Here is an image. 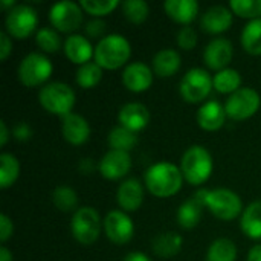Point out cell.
Listing matches in <instances>:
<instances>
[{"label":"cell","mask_w":261,"mask_h":261,"mask_svg":"<svg viewBox=\"0 0 261 261\" xmlns=\"http://www.w3.org/2000/svg\"><path fill=\"white\" fill-rule=\"evenodd\" d=\"M0 6H2L3 11L8 12V11H11V9L15 6V2H14V0H2V2H0Z\"/></svg>","instance_id":"obj_48"},{"label":"cell","mask_w":261,"mask_h":261,"mask_svg":"<svg viewBox=\"0 0 261 261\" xmlns=\"http://www.w3.org/2000/svg\"><path fill=\"white\" fill-rule=\"evenodd\" d=\"M232 11L223 5H214L208 8L200 17V28L203 32L211 35H219L228 31L232 24Z\"/></svg>","instance_id":"obj_18"},{"label":"cell","mask_w":261,"mask_h":261,"mask_svg":"<svg viewBox=\"0 0 261 261\" xmlns=\"http://www.w3.org/2000/svg\"><path fill=\"white\" fill-rule=\"evenodd\" d=\"M144 185L151 196L158 199H168L182 190L184 176L177 165L171 162H158L147 168L144 174Z\"/></svg>","instance_id":"obj_1"},{"label":"cell","mask_w":261,"mask_h":261,"mask_svg":"<svg viewBox=\"0 0 261 261\" xmlns=\"http://www.w3.org/2000/svg\"><path fill=\"white\" fill-rule=\"evenodd\" d=\"M37 24H38V14L29 5H15L11 11L6 12L5 17L6 32L17 40L31 37L37 31Z\"/></svg>","instance_id":"obj_10"},{"label":"cell","mask_w":261,"mask_h":261,"mask_svg":"<svg viewBox=\"0 0 261 261\" xmlns=\"http://www.w3.org/2000/svg\"><path fill=\"white\" fill-rule=\"evenodd\" d=\"M102 80V67H99L95 61L86 63L78 67L75 81L81 89H93Z\"/></svg>","instance_id":"obj_34"},{"label":"cell","mask_w":261,"mask_h":261,"mask_svg":"<svg viewBox=\"0 0 261 261\" xmlns=\"http://www.w3.org/2000/svg\"><path fill=\"white\" fill-rule=\"evenodd\" d=\"M203 205L200 200H197L194 196L188 200H185L184 203H180L176 219H177V225L182 229H194L200 220H202V214H203Z\"/></svg>","instance_id":"obj_26"},{"label":"cell","mask_w":261,"mask_h":261,"mask_svg":"<svg viewBox=\"0 0 261 261\" xmlns=\"http://www.w3.org/2000/svg\"><path fill=\"white\" fill-rule=\"evenodd\" d=\"M197 32L191 26H182L177 32V46L184 50H193L197 46Z\"/></svg>","instance_id":"obj_38"},{"label":"cell","mask_w":261,"mask_h":261,"mask_svg":"<svg viewBox=\"0 0 261 261\" xmlns=\"http://www.w3.org/2000/svg\"><path fill=\"white\" fill-rule=\"evenodd\" d=\"M242 47L251 55H261V18L251 20L245 24L240 35Z\"/></svg>","instance_id":"obj_30"},{"label":"cell","mask_w":261,"mask_h":261,"mask_svg":"<svg viewBox=\"0 0 261 261\" xmlns=\"http://www.w3.org/2000/svg\"><path fill=\"white\" fill-rule=\"evenodd\" d=\"M184 246V237L179 232L165 231L162 234H158L151 242V249L154 255L161 258H173L176 257Z\"/></svg>","instance_id":"obj_24"},{"label":"cell","mask_w":261,"mask_h":261,"mask_svg":"<svg viewBox=\"0 0 261 261\" xmlns=\"http://www.w3.org/2000/svg\"><path fill=\"white\" fill-rule=\"evenodd\" d=\"M240 229L251 240H261V200L251 202L240 216Z\"/></svg>","instance_id":"obj_25"},{"label":"cell","mask_w":261,"mask_h":261,"mask_svg":"<svg viewBox=\"0 0 261 261\" xmlns=\"http://www.w3.org/2000/svg\"><path fill=\"white\" fill-rule=\"evenodd\" d=\"M84 12L95 18H101L104 15L112 14L121 3L118 0H81L80 2Z\"/></svg>","instance_id":"obj_37"},{"label":"cell","mask_w":261,"mask_h":261,"mask_svg":"<svg viewBox=\"0 0 261 261\" xmlns=\"http://www.w3.org/2000/svg\"><path fill=\"white\" fill-rule=\"evenodd\" d=\"M14 234V223L12 220L6 216V214H2L0 216V242L2 243H6Z\"/></svg>","instance_id":"obj_41"},{"label":"cell","mask_w":261,"mask_h":261,"mask_svg":"<svg viewBox=\"0 0 261 261\" xmlns=\"http://www.w3.org/2000/svg\"><path fill=\"white\" fill-rule=\"evenodd\" d=\"M121 6L124 17L132 24H142L150 15V6L145 0H125Z\"/></svg>","instance_id":"obj_35"},{"label":"cell","mask_w":261,"mask_h":261,"mask_svg":"<svg viewBox=\"0 0 261 261\" xmlns=\"http://www.w3.org/2000/svg\"><path fill=\"white\" fill-rule=\"evenodd\" d=\"M11 136H12V135H11L8 125H6V122H5V121H0V145L5 147V145L8 144V141H9Z\"/></svg>","instance_id":"obj_44"},{"label":"cell","mask_w":261,"mask_h":261,"mask_svg":"<svg viewBox=\"0 0 261 261\" xmlns=\"http://www.w3.org/2000/svg\"><path fill=\"white\" fill-rule=\"evenodd\" d=\"M102 229L106 237L118 246L127 245L135 236V225L130 216L121 210H113L106 214L102 220Z\"/></svg>","instance_id":"obj_12"},{"label":"cell","mask_w":261,"mask_h":261,"mask_svg":"<svg viewBox=\"0 0 261 261\" xmlns=\"http://www.w3.org/2000/svg\"><path fill=\"white\" fill-rule=\"evenodd\" d=\"M63 50L66 58L78 66H83L86 63H90V60L95 57V47L92 46L90 40L81 34H72L64 40Z\"/></svg>","instance_id":"obj_20"},{"label":"cell","mask_w":261,"mask_h":261,"mask_svg":"<svg viewBox=\"0 0 261 261\" xmlns=\"http://www.w3.org/2000/svg\"><path fill=\"white\" fill-rule=\"evenodd\" d=\"M179 168L182 171L185 182L199 187L205 184L213 174V168H214L213 156L205 147L191 145L182 154Z\"/></svg>","instance_id":"obj_4"},{"label":"cell","mask_w":261,"mask_h":261,"mask_svg":"<svg viewBox=\"0 0 261 261\" xmlns=\"http://www.w3.org/2000/svg\"><path fill=\"white\" fill-rule=\"evenodd\" d=\"M61 135L67 144L73 147H80L89 141L90 125L84 116L72 112L64 118H61Z\"/></svg>","instance_id":"obj_17"},{"label":"cell","mask_w":261,"mask_h":261,"mask_svg":"<svg viewBox=\"0 0 261 261\" xmlns=\"http://www.w3.org/2000/svg\"><path fill=\"white\" fill-rule=\"evenodd\" d=\"M246 261H261V245H254L249 249Z\"/></svg>","instance_id":"obj_46"},{"label":"cell","mask_w":261,"mask_h":261,"mask_svg":"<svg viewBox=\"0 0 261 261\" xmlns=\"http://www.w3.org/2000/svg\"><path fill=\"white\" fill-rule=\"evenodd\" d=\"M40 106L50 115L64 118L66 115L72 113L75 106V92L67 83L54 81L43 86L38 92Z\"/></svg>","instance_id":"obj_5"},{"label":"cell","mask_w":261,"mask_h":261,"mask_svg":"<svg viewBox=\"0 0 261 261\" xmlns=\"http://www.w3.org/2000/svg\"><path fill=\"white\" fill-rule=\"evenodd\" d=\"M180 66H182L180 54L170 47H165L156 52L151 61V69L154 75H158L159 78H170L176 75Z\"/></svg>","instance_id":"obj_23"},{"label":"cell","mask_w":261,"mask_h":261,"mask_svg":"<svg viewBox=\"0 0 261 261\" xmlns=\"http://www.w3.org/2000/svg\"><path fill=\"white\" fill-rule=\"evenodd\" d=\"M102 220L99 213L93 206L78 208L70 219L72 237L83 246L93 245L101 236Z\"/></svg>","instance_id":"obj_7"},{"label":"cell","mask_w":261,"mask_h":261,"mask_svg":"<svg viewBox=\"0 0 261 261\" xmlns=\"http://www.w3.org/2000/svg\"><path fill=\"white\" fill-rule=\"evenodd\" d=\"M242 83H243V78H242L240 72L237 69H231V67L223 69L213 76L214 90H217L219 93H223V95H232L234 92L242 89Z\"/></svg>","instance_id":"obj_27"},{"label":"cell","mask_w":261,"mask_h":261,"mask_svg":"<svg viewBox=\"0 0 261 261\" xmlns=\"http://www.w3.org/2000/svg\"><path fill=\"white\" fill-rule=\"evenodd\" d=\"M52 203L61 213H75L78 210V194L69 185H58L52 193Z\"/></svg>","instance_id":"obj_32"},{"label":"cell","mask_w":261,"mask_h":261,"mask_svg":"<svg viewBox=\"0 0 261 261\" xmlns=\"http://www.w3.org/2000/svg\"><path fill=\"white\" fill-rule=\"evenodd\" d=\"M197 200L202 202L205 208L219 220L231 222L242 216L243 202L240 196L228 188H214V190H199L193 194Z\"/></svg>","instance_id":"obj_2"},{"label":"cell","mask_w":261,"mask_h":261,"mask_svg":"<svg viewBox=\"0 0 261 261\" xmlns=\"http://www.w3.org/2000/svg\"><path fill=\"white\" fill-rule=\"evenodd\" d=\"M52 70L54 66L44 54L31 52L20 61L17 69V76L24 87L29 89L40 87V86L43 87L47 84Z\"/></svg>","instance_id":"obj_6"},{"label":"cell","mask_w":261,"mask_h":261,"mask_svg":"<svg viewBox=\"0 0 261 261\" xmlns=\"http://www.w3.org/2000/svg\"><path fill=\"white\" fill-rule=\"evenodd\" d=\"M132 57V44L121 34H109L98 40L95 46V63L107 70H116L127 66Z\"/></svg>","instance_id":"obj_3"},{"label":"cell","mask_w":261,"mask_h":261,"mask_svg":"<svg viewBox=\"0 0 261 261\" xmlns=\"http://www.w3.org/2000/svg\"><path fill=\"white\" fill-rule=\"evenodd\" d=\"M47 17L54 29L72 35V32L83 24L84 11L80 3L70 0H61L52 5Z\"/></svg>","instance_id":"obj_11"},{"label":"cell","mask_w":261,"mask_h":261,"mask_svg":"<svg viewBox=\"0 0 261 261\" xmlns=\"http://www.w3.org/2000/svg\"><path fill=\"white\" fill-rule=\"evenodd\" d=\"M98 170L107 180H119L132 170V156L125 151L109 150L99 161Z\"/></svg>","instance_id":"obj_14"},{"label":"cell","mask_w":261,"mask_h":261,"mask_svg":"<svg viewBox=\"0 0 261 261\" xmlns=\"http://www.w3.org/2000/svg\"><path fill=\"white\" fill-rule=\"evenodd\" d=\"M35 44L44 52V54H57L61 49V37L57 29L52 26L40 28L35 34Z\"/></svg>","instance_id":"obj_33"},{"label":"cell","mask_w":261,"mask_h":261,"mask_svg":"<svg viewBox=\"0 0 261 261\" xmlns=\"http://www.w3.org/2000/svg\"><path fill=\"white\" fill-rule=\"evenodd\" d=\"M261 106L260 93L252 87H242L228 96L223 104L226 116L232 121H245L252 118Z\"/></svg>","instance_id":"obj_9"},{"label":"cell","mask_w":261,"mask_h":261,"mask_svg":"<svg viewBox=\"0 0 261 261\" xmlns=\"http://www.w3.org/2000/svg\"><path fill=\"white\" fill-rule=\"evenodd\" d=\"M118 122L121 127L139 133L150 122V112L141 102H127L118 112Z\"/></svg>","instance_id":"obj_19"},{"label":"cell","mask_w":261,"mask_h":261,"mask_svg":"<svg viewBox=\"0 0 261 261\" xmlns=\"http://www.w3.org/2000/svg\"><path fill=\"white\" fill-rule=\"evenodd\" d=\"M229 9L232 14L251 20L261 18V0H231Z\"/></svg>","instance_id":"obj_36"},{"label":"cell","mask_w":261,"mask_h":261,"mask_svg":"<svg viewBox=\"0 0 261 261\" xmlns=\"http://www.w3.org/2000/svg\"><path fill=\"white\" fill-rule=\"evenodd\" d=\"M226 118L225 107L216 99L203 102L196 113V121L205 132H219L225 125Z\"/></svg>","instance_id":"obj_21"},{"label":"cell","mask_w":261,"mask_h":261,"mask_svg":"<svg viewBox=\"0 0 261 261\" xmlns=\"http://www.w3.org/2000/svg\"><path fill=\"white\" fill-rule=\"evenodd\" d=\"M0 261H14L12 252L6 246H2L0 248Z\"/></svg>","instance_id":"obj_47"},{"label":"cell","mask_w":261,"mask_h":261,"mask_svg":"<svg viewBox=\"0 0 261 261\" xmlns=\"http://www.w3.org/2000/svg\"><path fill=\"white\" fill-rule=\"evenodd\" d=\"M107 144H109L110 150L130 153L138 144V133L130 132V130H127V128H124L121 125H116L109 132Z\"/></svg>","instance_id":"obj_28"},{"label":"cell","mask_w":261,"mask_h":261,"mask_svg":"<svg viewBox=\"0 0 261 261\" xmlns=\"http://www.w3.org/2000/svg\"><path fill=\"white\" fill-rule=\"evenodd\" d=\"M96 162L92 159V158H83L80 162H78V171L83 174V176H89L92 174L95 170H96Z\"/></svg>","instance_id":"obj_43"},{"label":"cell","mask_w":261,"mask_h":261,"mask_svg":"<svg viewBox=\"0 0 261 261\" xmlns=\"http://www.w3.org/2000/svg\"><path fill=\"white\" fill-rule=\"evenodd\" d=\"M234 47L228 38L217 37L213 38L203 49V63L208 69L220 72L228 69V64L232 61Z\"/></svg>","instance_id":"obj_13"},{"label":"cell","mask_w":261,"mask_h":261,"mask_svg":"<svg viewBox=\"0 0 261 261\" xmlns=\"http://www.w3.org/2000/svg\"><path fill=\"white\" fill-rule=\"evenodd\" d=\"M153 75H154V72L150 66H147L142 61H133L124 67L121 80L127 90L141 93L151 87Z\"/></svg>","instance_id":"obj_15"},{"label":"cell","mask_w":261,"mask_h":261,"mask_svg":"<svg viewBox=\"0 0 261 261\" xmlns=\"http://www.w3.org/2000/svg\"><path fill=\"white\" fill-rule=\"evenodd\" d=\"M106 21L102 18H92L86 23L84 26V32L87 35V38H99L102 40L106 37Z\"/></svg>","instance_id":"obj_39"},{"label":"cell","mask_w":261,"mask_h":261,"mask_svg":"<svg viewBox=\"0 0 261 261\" xmlns=\"http://www.w3.org/2000/svg\"><path fill=\"white\" fill-rule=\"evenodd\" d=\"M11 135H12V138H14L15 141H18V142H26V141H29V139L32 138V128H31V125H29L28 122L20 121V122H17V124L12 127Z\"/></svg>","instance_id":"obj_40"},{"label":"cell","mask_w":261,"mask_h":261,"mask_svg":"<svg viewBox=\"0 0 261 261\" xmlns=\"http://www.w3.org/2000/svg\"><path fill=\"white\" fill-rule=\"evenodd\" d=\"M199 9L197 0H167L164 3L165 14L182 26H190L199 15Z\"/></svg>","instance_id":"obj_22"},{"label":"cell","mask_w":261,"mask_h":261,"mask_svg":"<svg viewBox=\"0 0 261 261\" xmlns=\"http://www.w3.org/2000/svg\"><path fill=\"white\" fill-rule=\"evenodd\" d=\"M20 176L18 159L12 153L0 154V188H11Z\"/></svg>","instance_id":"obj_31"},{"label":"cell","mask_w":261,"mask_h":261,"mask_svg":"<svg viewBox=\"0 0 261 261\" xmlns=\"http://www.w3.org/2000/svg\"><path fill=\"white\" fill-rule=\"evenodd\" d=\"M237 254L239 251L236 243L226 237H220L208 246L205 261H236Z\"/></svg>","instance_id":"obj_29"},{"label":"cell","mask_w":261,"mask_h":261,"mask_svg":"<svg viewBox=\"0 0 261 261\" xmlns=\"http://www.w3.org/2000/svg\"><path fill=\"white\" fill-rule=\"evenodd\" d=\"M11 54H12V37L8 32L2 31L0 32V60L6 61Z\"/></svg>","instance_id":"obj_42"},{"label":"cell","mask_w":261,"mask_h":261,"mask_svg":"<svg viewBox=\"0 0 261 261\" xmlns=\"http://www.w3.org/2000/svg\"><path fill=\"white\" fill-rule=\"evenodd\" d=\"M214 89L213 76L208 73L206 69L202 67H193L190 69L179 84V93L184 101L190 104H199L203 102L211 90Z\"/></svg>","instance_id":"obj_8"},{"label":"cell","mask_w":261,"mask_h":261,"mask_svg":"<svg viewBox=\"0 0 261 261\" xmlns=\"http://www.w3.org/2000/svg\"><path fill=\"white\" fill-rule=\"evenodd\" d=\"M144 194H145V185L139 179L130 177L122 184H119L118 187L116 191L118 206L124 213H135L142 206Z\"/></svg>","instance_id":"obj_16"},{"label":"cell","mask_w":261,"mask_h":261,"mask_svg":"<svg viewBox=\"0 0 261 261\" xmlns=\"http://www.w3.org/2000/svg\"><path fill=\"white\" fill-rule=\"evenodd\" d=\"M122 261H151L150 257H147L144 252H139V251H133V252H128L124 260Z\"/></svg>","instance_id":"obj_45"}]
</instances>
